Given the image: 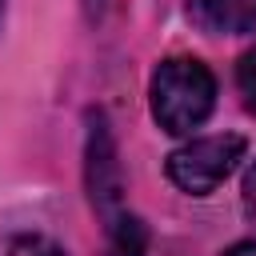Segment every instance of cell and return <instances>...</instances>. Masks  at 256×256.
I'll return each mask as SVG.
<instances>
[{
    "label": "cell",
    "mask_w": 256,
    "mask_h": 256,
    "mask_svg": "<svg viewBox=\"0 0 256 256\" xmlns=\"http://www.w3.org/2000/svg\"><path fill=\"white\" fill-rule=\"evenodd\" d=\"M108 236H112L120 256H144V248H148V232L132 212H120V220L108 228Z\"/></svg>",
    "instance_id": "5"
},
{
    "label": "cell",
    "mask_w": 256,
    "mask_h": 256,
    "mask_svg": "<svg viewBox=\"0 0 256 256\" xmlns=\"http://www.w3.org/2000/svg\"><path fill=\"white\" fill-rule=\"evenodd\" d=\"M240 192H244V212L256 220V164L244 172V188H240Z\"/></svg>",
    "instance_id": "8"
},
{
    "label": "cell",
    "mask_w": 256,
    "mask_h": 256,
    "mask_svg": "<svg viewBox=\"0 0 256 256\" xmlns=\"http://www.w3.org/2000/svg\"><path fill=\"white\" fill-rule=\"evenodd\" d=\"M8 256H64V248L48 236H20V240H12Z\"/></svg>",
    "instance_id": "7"
},
{
    "label": "cell",
    "mask_w": 256,
    "mask_h": 256,
    "mask_svg": "<svg viewBox=\"0 0 256 256\" xmlns=\"http://www.w3.org/2000/svg\"><path fill=\"white\" fill-rule=\"evenodd\" d=\"M240 156H244V136L224 132V136H204V140H192V144L176 148L164 168H168V180L180 192L208 196L212 188L224 184V176L236 168Z\"/></svg>",
    "instance_id": "2"
},
{
    "label": "cell",
    "mask_w": 256,
    "mask_h": 256,
    "mask_svg": "<svg viewBox=\"0 0 256 256\" xmlns=\"http://www.w3.org/2000/svg\"><path fill=\"white\" fill-rule=\"evenodd\" d=\"M224 256H256V240H244V244H232Z\"/></svg>",
    "instance_id": "9"
},
{
    "label": "cell",
    "mask_w": 256,
    "mask_h": 256,
    "mask_svg": "<svg viewBox=\"0 0 256 256\" xmlns=\"http://www.w3.org/2000/svg\"><path fill=\"white\" fill-rule=\"evenodd\" d=\"M84 172H88V196L92 208L100 212L104 228H112L124 212V184H120V160H116V144L108 132V120L96 112L92 128H88V152H84Z\"/></svg>",
    "instance_id": "3"
},
{
    "label": "cell",
    "mask_w": 256,
    "mask_h": 256,
    "mask_svg": "<svg viewBox=\"0 0 256 256\" xmlns=\"http://www.w3.org/2000/svg\"><path fill=\"white\" fill-rule=\"evenodd\" d=\"M236 84H240V96H244V108L256 116V48H248L236 64Z\"/></svg>",
    "instance_id": "6"
},
{
    "label": "cell",
    "mask_w": 256,
    "mask_h": 256,
    "mask_svg": "<svg viewBox=\"0 0 256 256\" xmlns=\"http://www.w3.org/2000/svg\"><path fill=\"white\" fill-rule=\"evenodd\" d=\"M188 20L200 32H248L256 28V0H188Z\"/></svg>",
    "instance_id": "4"
},
{
    "label": "cell",
    "mask_w": 256,
    "mask_h": 256,
    "mask_svg": "<svg viewBox=\"0 0 256 256\" xmlns=\"http://www.w3.org/2000/svg\"><path fill=\"white\" fill-rule=\"evenodd\" d=\"M216 108V80L200 60L172 56L152 72V116L164 132L188 136Z\"/></svg>",
    "instance_id": "1"
}]
</instances>
